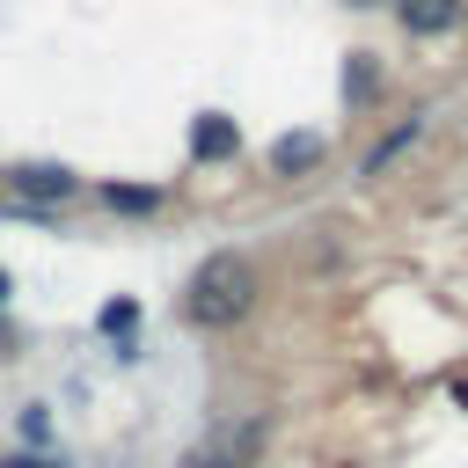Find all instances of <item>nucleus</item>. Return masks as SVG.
Returning a JSON list of instances; mask_svg holds the SVG:
<instances>
[{"label":"nucleus","mask_w":468,"mask_h":468,"mask_svg":"<svg viewBox=\"0 0 468 468\" xmlns=\"http://www.w3.org/2000/svg\"><path fill=\"white\" fill-rule=\"evenodd\" d=\"M249 307H256V271L241 256H205L190 271V285H183V314L197 329H234Z\"/></svg>","instance_id":"obj_1"},{"label":"nucleus","mask_w":468,"mask_h":468,"mask_svg":"<svg viewBox=\"0 0 468 468\" xmlns=\"http://www.w3.org/2000/svg\"><path fill=\"white\" fill-rule=\"evenodd\" d=\"M395 15H402L410 37H446L461 22V0H395Z\"/></svg>","instance_id":"obj_2"},{"label":"nucleus","mask_w":468,"mask_h":468,"mask_svg":"<svg viewBox=\"0 0 468 468\" xmlns=\"http://www.w3.org/2000/svg\"><path fill=\"white\" fill-rule=\"evenodd\" d=\"M7 183H15L22 197H37V205H44V197H73V190H80V183H73L66 168H51V161H29V168H15Z\"/></svg>","instance_id":"obj_3"},{"label":"nucleus","mask_w":468,"mask_h":468,"mask_svg":"<svg viewBox=\"0 0 468 468\" xmlns=\"http://www.w3.org/2000/svg\"><path fill=\"white\" fill-rule=\"evenodd\" d=\"M322 161V132H285L278 146H271V176H300V168H314Z\"/></svg>","instance_id":"obj_4"},{"label":"nucleus","mask_w":468,"mask_h":468,"mask_svg":"<svg viewBox=\"0 0 468 468\" xmlns=\"http://www.w3.org/2000/svg\"><path fill=\"white\" fill-rule=\"evenodd\" d=\"M234 139H241L234 117H197V139L190 146H197V161H219V154H234Z\"/></svg>","instance_id":"obj_5"},{"label":"nucleus","mask_w":468,"mask_h":468,"mask_svg":"<svg viewBox=\"0 0 468 468\" xmlns=\"http://www.w3.org/2000/svg\"><path fill=\"white\" fill-rule=\"evenodd\" d=\"M417 132H424V117H410V124H395V132H388V139H380V146L366 154V176H380L388 161H402V154L417 146Z\"/></svg>","instance_id":"obj_6"},{"label":"nucleus","mask_w":468,"mask_h":468,"mask_svg":"<svg viewBox=\"0 0 468 468\" xmlns=\"http://www.w3.org/2000/svg\"><path fill=\"white\" fill-rule=\"evenodd\" d=\"M183 468H241V453H212V446H197Z\"/></svg>","instance_id":"obj_7"},{"label":"nucleus","mask_w":468,"mask_h":468,"mask_svg":"<svg viewBox=\"0 0 468 468\" xmlns=\"http://www.w3.org/2000/svg\"><path fill=\"white\" fill-rule=\"evenodd\" d=\"M110 205H124V212H146V205H154V190H117V183H110Z\"/></svg>","instance_id":"obj_8"},{"label":"nucleus","mask_w":468,"mask_h":468,"mask_svg":"<svg viewBox=\"0 0 468 468\" xmlns=\"http://www.w3.org/2000/svg\"><path fill=\"white\" fill-rule=\"evenodd\" d=\"M0 468H51V461H0Z\"/></svg>","instance_id":"obj_9"},{"label":"nucleus","mask_w":468,"mask_h":468,"mask_svg":"<svg viewBox=\"0 0 468 468\" xmlns=\"http://www.w3.org/2000/svg\"><path fill=\"white\" fill-rule=\"evenodd\" d=\"M0 300H7V271H0Z\"/></svg>","instance_id":"obj_10"},{"label":"nucleus","mask_w":468,"mask_h":468,"mask_svg":"<svg viewBox=\"0 0 468 468\" xmlns=\"http://www.w3.org/2000/svg\"><path fill=\"white\" fill-rule=\"evenodd\" d=\"M351 7H373V0H351Z\"/></svg>","instance_id":"obj_11"}]
</instances>
